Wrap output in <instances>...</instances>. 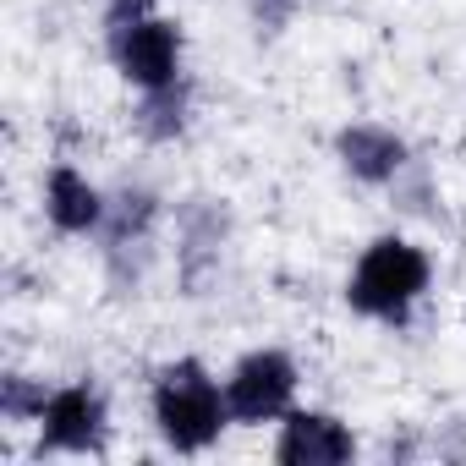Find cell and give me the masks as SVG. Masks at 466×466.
I'll use <instances>...</instances> for the list:
<instances>
[{
    "mask_svg": "<svg viewBox=\"0 0 466 466\" xmlns=\"http://www.w3.org/2000/svg\"><path fill=\"white\" fill-rule=\"evenodd\" d=\"M45 219L61 237H99L110 219V192L88 181V170H77L72 159H56L45 170Z\"/></svg>",
    "mask_w": 466,
    "mask_h": 466,
    "instance_id": "obj_8",
    "label": "cell"
},
{
    "mask_svg": "<svg viewBox=\"0 0 466 466\" xmlns=\"http://www.w3.org/2000/svg\"><path fill=\"white\" fill-rule=\"evenodd\" d=\"M187 127H192V77H181L170 88H154V94H137L132 132L143 143H176Z\"/></svg>",
    "mask_w": 466,
    "mask_h": 466,
    "instance_id": "obj_10",
    "label": "cell"
},
{
    "mask_svg": "<svg viewBox=\"0 0 466 466\" xmlns=\"http://www.w3.org/2000/svg\"><path fill=\"white\" fill-rule=\"evenodd\" d=\"M329 148H335V165L362 187H395L411 170V143L384 121H346L329 137Z\"/></svg>",
    "mask_w": 466,
    "mask_h": 466,
    "instance_id": "obj_7",
    "label": "cell"
},
{
    "mask_svg": "<svg viewBox=\"0 0 466 466\" xmlns=\"http://www.w3.org/2000/svg\"><path fill=\"white\" fill-rule=\"evenodd\" d=\"M34 455H72V461H99L110 450V400L94 379H66L50 390L45 417L34 422Z\"/></svg>",
    "mask_w": 466,
    "mask_h": 466,
    "instance_id": "obj_4",
    "label": "cell"
},
{
    "mask_svg": "<svg viewBox=\"0 0 466 466\" xmlns=\"http://www.w3.org/2000/svg\"><path fill=\"white\" fill-rule=\"evenodd\" d=\"M148 422H154L159 444L176 455H203L219 444L225 428H237L230 422V406H225V379L203 357H176L154 373Z\"/></svg>",
    "mask_w": 466,
    "mask_h": 466,
    "instance_id": "obj_2",
    "label": "cell"
},
{
    "mask_svg": "<svg viewBox=\"0 0 466 466\" xmlns=\"http://www.w3.org/2000/svg\"><path fill=\"white\" fill-rule=\"evenodd\" d=\"M154 225H159V192L121 187V192H110V219H105V230H99L94 242H105L110 258H121L127 248H148Z\"/></svg>",
    "mask_w": 466,
    "mask_h": 466,
    "instance_id": "obj_9",
    "label": "cell"
},
{
    "mask_svg": "<svg viewBox=\"0 0 466 466\" xmlns=\"http://www.w3.org/2000/svg\"><path fill=\"white\" fill-rule=\"evenodd\" d=\"M297 390H302V368L286 346H253L230 362L225 373V406H230V422L237 428H264V422H280L291 406H297Z\"/></svg>",
    "mask_w": 466,
    "mask_h": 466,
    "instance_id": "obj_5",
    "label": "cell"
},
{
    "mask_svg": "<svg viewBox=\"0 0 466 466\" xmlns=\"http://www.w3.org/2000/svg\"><path fill=\"white\" fill-rule=\"evenodd\" d=\"M105 56L132 94H154L187 77V34L176 17L148 12H110L105 17Z\"/></svg>",
    "mask_w": 466,
    "mask_h": 466,
    "instance_id": "obj_3",
    "label": "cell"
},
{
    "mask_svg": "<svg viewBox=\"0 0 466 466\" xmlns=\"http://www.w3.org/2000/svg\"><path fill=\"white\" fill-rule=\"evenodd\" d=\"M154 0H110V12H148Z\"/></svg>",
    "mask_w": 466,
    "mask_h": 466,
    "instance_id": "obj_13",
    "label": "cell"
},
{
    "mask_svg": "<svg viewBox=\"0 0 466 466\" xmlns=\"http://www.w3.org/2000/svg\"><path fill=\"white\" fill-rule=\"evenodd\" d=\"M248 12H253V28L258 34H280V28H291L297 0H248Z\"/></svg>",
    "mask_w": 466,
    "mask_h": 466,
    "instance_id": "obj_12",
    "label": "cell"
},
{
    "mask_svg": "<svg viewBox=\"0 0 466 466\" xmlns=\"http://www.w3.org/2000/svg\"><path fill=\"white\" fill-rule=\"evenodd\" d=\"M357 433L340 411H324V406H291L280 422H275V461L280 466H346L357 461Z\"/></svg>",
    "mask_w": 466,
    "mask_h": 466,
    "instance_id": "obj_6",
    "label": "cell"
},
{
    "mask_svg": "<svg viewBox=\"0 0 466 466\" xmlns=\"http://www.w3.org/2000/svg\"><path fill=\"white\" fill-rule=\"evenodd\" d=\"M50 379H34V373H6L0 379V417L12 428H34L45 417V400H50Z\"/></svg>",
    "mask_w": 466,
    "mask_h": 466,
    "instance_id": "obj_11",
    "label": "cell"
},
{
    "mask_svg": "<svg viewBox=\"0 0 466 466\" xmlns=\"http://www.w3.org/2000/svg\"><path fill=\"white\" fill-rule=\"evenodd\" d=\"M433 286V258L422 242L400 237V230H384V237H373L351 275H346V308L368 324H384V329H406L411 313L422 308Z\"/></svg>",
    "mask_w": 466,
    "mask_h": 466,
    "instance_id": "obj_1",
    "label": "cell"
}]
</instances>
